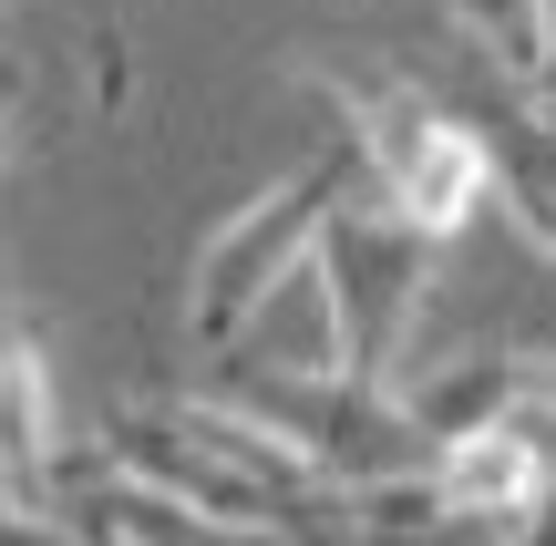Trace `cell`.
I'll use <instances>...</instances> for the list:
<instances>
[{"instance_id": "cell-3", "label": "cell", "mask_w": 556, "mask_h": 546, "mask_svg": "<svg viewBox=\"0 0 556 546\" xmlns=\"http://www.w3.org/2000/svg\"><path fill=\"white\" fill-rule=\"evenodd\" d=\"M340 93V135L361 144L371 186L433 238H464V227L495 206V135L454 103L413 93V82H330Z\"/></svg>"}, {"instance_id": "cell-7", "label": "cell", "mask_w": 556, "mask_h": 546, "mask_svg": "<svg viewBox=\"0 0 556 546\" xmlns=\"http://www.w3.org/2000/svg\"><path fill=\"white\" fill-rule=\"evenodd\" d=\"M443 11L475 31L484 62H505V73L536 93V73H546V52H556V0H443Z\"/></svg>"}, {"instance_id": "cell-1", "label": "cell", "mask_w": 556, "mask_h": 546, "mask_svg": "<svg viewBox=\"0 0 556 546\" xmlns=\"http://www.w3.org/2000/svg\"><path fill=\"white\" fill-rule=\"evenodd\" d=\"M361 176H371V165H361V144L330 135L319 155H299L278 186H258L227 227H206V247L186 258V341L217 351V361H238L248 330H258L268 309L309 279L319 238H330L340 196H351Z\"/></svg>"}, {"instance_id": "cell-2", "label": "cell", "mask_w": 556, "mask_h": 546, "mask_svg": "<svg viewBox=\"0 0 556 546\" xmlns=\"http://www.w3.org/2000/svg\"><path fill=\"white\" fill-rule=\"evenodd\" d=\"M443 247H454V238L413 227L381 186H371V196H361V186L340 196V217H330V238H319L309 279H319V300H330L340 371H351V382L402 392V341H413L422 300H433V279H443Z\"/></svg>"}, {"instance_id": "cell-4", "label": "cell", "mask_w": 556, "mask_h": 546, "mask_svg": "<svg viewBox=\"0 0 556 546\" xmlns=\"http://www.w3.org/2000/svg\"><path fill=\"white\" fill-rule=\"evenodd\" d=\"M433 485L454 495V516L526 536V526H536V506L556 495V454L526 423H484V433H464V444L433 454Z\"/></svg>"}, {"instance_id": "cell-6", "label": "cell", "mask_w": 556, "mask_h": 546, "mask_svg": "<svg viewBox=\"0 0 556 546\" xmlns=\"http://www.w3.org/2000/svg\"><path fill=\"white\" fill-rule=\"evenodd\" d=\"M484 135H495V206H505V227L556 258V114L516 103V114H495Z\"/></svg>"}, {"instance_id": "cell-11", "label": "cell", "mask_w": 556, "mask_h": 546, "mask_svg": "<svg viewBox=\"0 0 556 546\" xmlns=\"http://www.w3.org/2000/svg\"><path fill=\"white\" fill-rule=\"evenodd\" d=\"M0 11H11V0H0Z\"/></svg>"}, {"instance_id": "cell-10", "label": "cell", "mask_w": 556, "mask_h": 546, "mask_svg": "<svg viewBox=\"0 0 556 546\" xmlns=\"http://www.w3.org/2000/svg\"><path fill=\"white\" fill-rule=\"evenodd\" d=\"M516 546H556V495H546V506H536V526H526Z\"/></svg>"}, {"instance_id": "cell-9", "label": "cell", "mask_w": 556, "mask_h": 546, "mask_svg": "<svg viewBox=\"0 0 556 546\" xmlns=\"http://www.w3.org/2000/svg\"><path fill=\"white\" fill-rule=\"evenodd\" d=\"M11 124H21V82H11V62H0V155H11Z\"/></svg>"}, {"instance_id": "cell-8", "label": "cell", "mask_w": 556, "mask_h": 546, "mask_svg": "<svg viewBox=\"0 0 556 546\" xmlns=\"http://www.w3.org/2000/svg\"><path fill=\"white\" fill-rule=\"evenodd\" d=\"M516 403L556 412V341H526V351H516Z\"/></svg>"}, {"instance_id": "cell-5", "label": "cell", "mask_w": 556, "mask_h": 546, "mask_svg": "<svg viewBox=\"0 0 556 546\" xmlns=\"http://www.w3.org/2000/svg\"><path fill=\"white\" fill-rule=\"evenodd\" d=\"M402 412H413L422 454L505 423V412H516V351H464V361H443V371H402Z\"/></svg>"}]
</instances>
